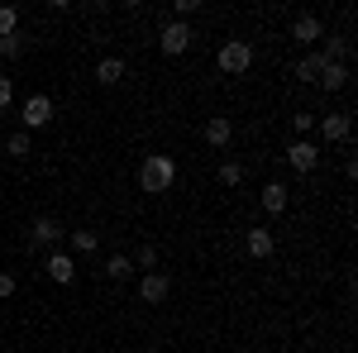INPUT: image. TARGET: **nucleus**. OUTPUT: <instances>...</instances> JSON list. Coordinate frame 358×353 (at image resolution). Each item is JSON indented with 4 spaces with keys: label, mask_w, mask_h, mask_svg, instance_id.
<instances>
[{
    "label": "nucleus",
    "mask_w": 358,
    "mask_h": 353,
    "mask_svg": "<svg viewBox=\"0 0 358 353\" xmlns=\"http://www.w3.org/2000/svg\"><path fill=\"white\" fill-rule=\"evenodd\" d=\"M172 182H177V163H172L167 153H148V158L138 163V191L163 196V191H172Z\"/></svg>",
    "instance_id": "1"
},
{
    "label": "nucleus",
    "mask_w": 358,
    "mask_h": 353,
    "mask_svg": "<svg viewBox=\"0 0 358 353\" xmlns=\"http://www.w3.org/2000/svg\"><path fill=\"white\" fill-rule=\"evenodd\" d=\"M215 62H220L224 77H244L248 67H253V48H248L244 38H229V43L220 48V57H215Z\"/></svg>",
    "instance_id": "2"
},
{
    "label": "nucleus",
    "mask_w": 358,
    "mask_h": 353,
    "mask_svg": "<svg viewBox=\"0 0 358 353\" xmlns=\"http://www.w3.org/2000/svg\"><path fill=\"white\" fill-rule=\"evenodd\" d=\"M167 296H172V282H167L163 272H143L138 277V301L143 305H163Z\"/></svg>",
    "instance_id": "3"
},
{
    "label": "nucleus",
    "mask_w": 358,
    "mask_h": 353,
    "mask_svg": "<svg viewBox=\"0 0 358 353\" xmlns=\"http://www.w3.org/2000/svg\"><path fill=\"white\" fill-rule=\"evenodd\" d=\"M158 48H163L167 57L187 53V48H192V29L182 24V20H172V24H163V34H158Z\"/></svg>",
    "instance_id": "4"
},
{
    "label": "nucleus",
    "mask_w": 358,
    "mask_h": 353,
    "mask_svg": "<svg viewBox=\"0 0 358 353\" xmlns=\"http://www.w3.org/2000/svg\"><path fill=\"white\" fill-rule=\"evenodd\" d=\"M62 224H57L53 215H38L34 224H29V234H24V244H62Z\"/></svg>",
    "instance_id": "5"
},
{
    "label": "nucleus",
    "mask_w": 358,
    "mask_h": 353,
    "mask_svg": "<svg viewBox=\"0 0 358 353\" xmlns=\"http://www.w3.org/2000/svg\"><path fill=\"white\" fill-rule=\"evenodd\" d=\"M43 272L53 277L57 287H67V282L77 277V263H72V253H62V248H53V253L43 258Z\"/></svg>",
    "instance_id": "6"
},
{
    "label": "nucleus",
    "mask_w": 358,
    "mask_h": 353,
    "mask_svg": "<svg viewBox=\"0 0 358 353\" xmlns=\"http://www.w3.org/2000/svg\"><path fill=\"white\" fill-rule=\"evenodd\" d=\"M53 124V101L48 96H29L24 101V129H43Z\"/></svg>",
    "instance_id": "7"
},
{
    "label": "nucleus",
    "mask_w": 358,
    "mask_h": 353,
    "mask_svg": "<svg viewBox=\"0 0 358 353\" xmlns=\"http://www.w3.org/2000/svg\"><path fill=\"white\" fill-rule=\"evenodd\" d=\"M287 163L296 167V172H315V163H320V148H315L310 138H296V143L287 148Z\"/></svg>",
    "instance_id": "8"
},
{
    "label": "nucleus",
    "mask_w": 358,
    "mask_h": 353,
    "mask_svg": "<svg viewBox=\"0 0 358 353\" xmlns=\"http://www.w3.org/2000/svg\"><path fill=\"white\" fill-rule=\"evenodd\" d=\"M292 38H296V43H320V38H325L320 15H296V20H292Z\"/></svg>",
    "instance_id": "9"
},
{
    "label": "nucleus",
    "mask_w": 358,
    "mask_h": 353,
    "mask_svg": "<svg viewBox=\"0 0 358 353\" xmlns=\"http://www.w3.org/2000/svg\"><path fill=\"white\" fill-rule=\"evenodd\" d=\"M244 248H248V258H273V248H277V239H273V229H248V239H244Z\"/></svg>",
    "instance_id": "10"
},
{
    "label": "nucleus",
    "mask_w": 358,
    "mask_h": 353,
    "mask_svg": "<svg viewBox=\"0 0 358 353\" xmlns=\"http://www.w3.org/2000/svg\"><path fill=\"white\" fill-rule=\"evenodd\" d=\"M124 72H129L124 57H101V62H96V82H101V86H120V82H124Z\"/></svg>",
    "instance_id": "11"
},
{
    "label": "nucleus",
    "mask_w": 358,
    "mask_h": 353,
    "mask_svg": "<svg viewBox=\"0 0 358 353\" xmlns=\"http://www.w3.org/2000/svg\"><path fill=\"white\" fill-rule=\"evenodd\" d=\"M320 134L330 138V143H344V138L354 134V120H349V115H325V120H320Z\"/></svg>",
    "instance_id": "12"
},
{
    "label": "nucleus",
    "mask_w": 358,
    "mask_h": 353,
    "mask_svg": "<svg viewBox=\"0 0 358 353\" xmlns=\"http://www.w3.org/2000/svg\"><path fill=\"white\" fill-rule=\"evenodd\" d=\"M229 138H234V124H229L224 115H215V120L206 124V143H210V148L220 153V148H229Z\"/></svg>",
    "instance_id": "13"
},
{
    "label": "nucleus",
    "mask_w": 358,
    "mask_h": 353,
    "mask_svg": "<svg viewBox=\"0 0 358 353\" xmlns=\"http://www.w3.org/2000/svg\"><path fill=\"white\" fill-rule=\"evenodd\" d=\"M320 72H325V57H320V53H306L301 62L292 67V77H296V82H320Z\"/></svg>",
    "instance_id": "14"
},
{
    "label": "nucleus",
    "mask_w": 358,
    "mask_h": 353,
    "mask_svg": "<svg viewBox=\"0 0 358 353\" xmlns=\"http://www.w3.org/2000/svg\"><path fill=\"white\" fill-rule=\"evenodd\" d=\"M320 86H325V91H344V86H349V62H325Z\"/></svg>",
    "instance_id": "15"
},
{
    "label": "nucleus",
    "mask_w": 358,
    "mask_h": 353,
    "mask_svg": "<svg viewBox=\"0 0 358 353\" xmlns=\"http://www.w3.org/2000/svg\"><path fill=\"white\" fill-rule=\"evenodd\" d=\"M263 210H268V215H282V210H287V187H282V182H268V187H263Z\"/></svg>",
    "instance_id": "16"
},
{
    "label": "nucleus",
    "mask_w": 358,
    "mask_h": 353,
    "mask_svg": "<svg viewBox=\"0 0 358 353\" xmlns=\"http://www.w3.org/2000/svg\"><path fill=\"white\" fill-rule=\"evenodd\" d=\"M67 244H72V253H96L101 239H96V229H67Z\"/></svg>",
    "instance_id": "17"
},
{
    "label": "nucleus",
    "mask_w": 358,
    "mask_h": 353,
    "mask_svg": "<svg viewBox=\"0 0 358 353\" xmlns=\"http://www.w3.org/2000/svg\"><path fill=\"white\" fill-rule=\"evenodd\" d=\"M129 272H134V258H124V253H110V258H106V277H115V282H124Z\"/></svg>",
    "instance_id": "18"
},
{
    "label": "nucleus",
    "mask_w": 358,
    "mask_h": 353,
    "mask_svg": "<svg viewBox=\"0 0 358 353\" xmlns=\"http://www.w3.org/2000/svg\"><path fill=\"white\" fill-rule=\"evenodd\" d=\"M5 153H10V158H29V153H34V143H29V134H24V129L5 138Z\"/></svg>",
    "instance_id": "19"
},
{
    "label": "nucleus",
    "mask_w": 358,
    "mask_h": 353,
    "mask_svg": "<svg viewBox=\"0 0 358 353\" xmlns=\"http://www.w3.org/2000/svg\"><path fill=\"white\" fill-rule=\"evenodd\" d=\"M325 62H349V38H325Z\"/></svg>",
    "instance_id": "20"
},
{
    "label": "nucleus",
    "mask_w": 358,
    "mask_h": 353,
    "mask_svg": "<svg viewBox=\"0 0 358 353\" xmlns=\"http://www.w3.org/2000/svg\"><path fill=\"white\" fill-rule=\"evenodd\" d=\"M10 34H20V10L15 5H0V38H10Z\"/></svg>",
    "instance_id": "21"
},
{
    "label": "nucleus",
    "mask_w": 358,
    "mask_h": 353,
    "mask_svg": "<svg viewBox=\"0 0 358 353\" xmlns=\"http://www.w3.org/2000/svg\"><path fill=\"white\" fill-rule=\"evenodd\" d=\"M24 38H20V34H10V38H0V57H24Z\"/></svg>",
    "instance_id": "22"
},
{
    "label": "nucleus",
    "mask_w": 358,
    "mask_h": 353,
    "mask_svg": "<svg viewBox=\"0 0 358 353\" xmlns=\"http://www.w3.org/2000/svg\"><path fill=\"white\" fill-rule=\"evenodd\" d=\"M220 182L224 187H239V182H244V167L239 163H220Z\"/></svg>",
    "instance_id": "23"
},
{
    "label": "nucleus",
    "mask_w": 358,
    "mask_h": 353,
    "mask_svg": "<svg viewBox=\"0 0 358 353\" xmlns=\"http://www.w3.org/2000/svg\"><path fill=\"white\" fill-rule=\"evenodd\" d=\"M10 101H15V82H10V77H0V110L10 106Z\"/></svg>",
    "instance_id": "24"
},
{
    "label": "nucleus",
    "mask_w": 358,
    "mask_h": 353,
    "mask_svg": "<svg viewBox=\"0 0 358 353\" xmlns=\"http://www.w3.org/2000/svg\"><path fill=\"white\" fill-rule=\"evenodd\" d=\"M138 268H158V248H138Z\"/></svg>",
    "instance_id": "25"
},
{
    "label": "nucleus",
    "mask_w": 358,
    "mask_h": 353,
    "mask_svg": "<svg viewBox=\"0 0 358 353\" xmlns=\"http://www.w3.org/2000/svg\"><path fill=\"white\" fill-rule=\"evenodd\" d=\"M5 296H15V277H10V272H0V301Z\"/></svg>",
    "instance_id": "26"
},
{
    "label": "nucleus",
    "mask_w": 358,
    "mask_h": 353,
    "mask_svg": "<svg viewBox=\"0 0 358 353\" xmlns=\"http://www.w3.org/2000/svg\"><path fill=\"white\" fill-rule=\"evenodd\" d=\"M196 5H201V0H177V20H182V24H187V15H192Z\"/></svg>",
    "instance_id": "27"
}]
</instances>
